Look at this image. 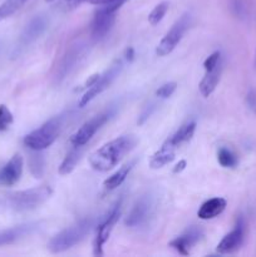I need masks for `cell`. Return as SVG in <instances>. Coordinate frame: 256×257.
I'll return each instance as SVG.
<instances>
[{
  "mask_svg": "<svg viewBox=\"0 0 256 257\" xmlns=\"http://www.w3.org/2000/svg\"><path fill=\"white\" fill-rule=\"evenodd\" d=\"M153 212H155V200H153L152 195L150 193L143 195L128 213L127 218H125V226L131 228L143 227L150 222Z\"/></svg>",
  "mask_w": 256,
  "mask_h": 257,
  "instance_id": "cell-9",
  "label": "cell"
},
{
  "mask_svg": "<svg viewBox=\"0 0 256 257\" xmlns=\"http://www.w3.org/2000/svg\"><path fill=\"white\" fill-rule=\"evenodd\" d=\"M40 152H42V151H35V153L30 156V160H29L30 172L33 173V176H34L35 178L42 177L45 170L44 156H43Z\"/></svg>",
  "mask_w": 256,
  "mask_h": 257,
  "instance_id": "cell-23",
  "label": "cell"
},
{
  "mask_svg": "<svg viewBox=\"0 0 256 257\" xmlns=\"http://www.w3.org/2000/svg\"><path fill=\"white\" fill-rule=\"evenodd\" d=\"M221 74H222V62L217 65V67L213 68L212 70H208L206 72L205 77L202 78L201 80L200 85V93L203 95L205 98L210 97L213 92H215L216 87H217L218 82H220Z\"/></svg>",
  "mask_w": 256,
  "mask_h": 257,
  "instance_id": "cell-19",
  "label": "cell"
},
{
  "mask_svg": "<svg viewBox=\"0 0 256 257\" xmlns=\"http://www.w3.org/2000/svg\"><path fill=\"white\" fill-rule=\"evenodd\" d=\"M246 103H247L250 109H252L253 112H256V94L253 90H251V92L247 94V97H246Z\"/></svg>",
  "mask_w": 256,
  "mask_h": 257,
  "instance_id": "cell-31",
  "label": "cell"
},
{
  "mask_svg": "<svg viewBox=\"0 0 256 257\" xmlns=\"http://www.w3.org/2000/svg\"><path fill=\"white\" fill-rule=\"evenodd\" d=\"M136 162H137V161L133 160V161H131V162L123 165L122 167L117 171V172L113 173L110 177H108L107 180L103 182V187H104L107 191H113V190H115L117 187H119V186L124 182L125 178L128 177V175H130L131 171L133 170V167L136 166Z\"/></svg>",
  "mask_w": 256,
  "mask_h": 257,
  "instance_id": "cell-20",
  "label": "cell"
},
{
  "mask_svg": "<svg viewBox=\"0 0 256 257\" xmlns=\"http://www.w3.org/2000/svg\"><path fill=\"white\" fill-rule=\"evenodd\" d=\"M83 152H84V146H74L72 150L68 152L63 162L59 166V173L62 176H67L74 171L77 167L78 162H79L80 157H82Z\"/></svg>",
  "mask_w": 256,
  "mask_h": 257,
  "instance_id": "cell-21",
  "label": "cell"
},
{
  "mask_svg": "<svg viewBox=\"0 0 256 257\" xmlns=\"http://www.w3.org/2000/svg\"><path fill=\"white\" fill-rule=\"evenodd\" d=\"M185 168H186V161H185V160L180 161V162H178L177 165H176V167L173 168V173H180V172H182V171L185 170Z\"/></svg>",
  "mask_w": 256,
  "mask_h": 257,
  "instance_id": "cell-33",
  "label": "cell"
},
{
  "mask_svg": "<svg viewBox=\"0 0 256 257\" xmlns=\"http://www.w3.org/2000/svg\"><path fill=\"white\" fill-rule=\"evenodd\" d=\"M13 120H14V118H13L9 108L4 104L0 105V131L8 130L13 123Z\"/></svg>",
  "mask_w": 256,
  "mask_h": 257,
  "instance_id": "cell-27",
  "label": "cell"
},
{
  "mask_svg": "<svg viewBox=\"0 0 256 257\" xmlns=\"http://www.w3.org/2000/svg\"><path fill=\"white\" fill-rule=\"evenodd\" d=\"M243 237H245V225H243V221L240 218L235 227H233V230H231L220 241L216 250L221 255H228V253L236 252L242 245Z\"/></svg>",
  "mask_w": 256,
  "mask_h": 257,
  "instance_id": "cell-14",
  "label": "cell"
},
{
  "mask_svg": "<svg viewBox=\"0 0 256 257\" xmlns=\"http://www.w3.org/2000/svg\"><path fill=\"white\" fill-rule=\"evenodd\" d=\"M177 146H175L172 143V141L168 138L158 151H156L152 155L150 160V167L152 170H160V168L165 167L166 165L172 162L175 160L176 151H177Z\"/></svg>",
  "mask_w": 256,
  "mask_h": 257,
  "instance_id": "cell-16",
  "label": "cell"
},
{
  "mask_svg": "<svg viewBox=\"0 0 256 257\" xmlns=\"http://www.w3.org/2000/svg\"><path fill=\"white\" fill-rule=\"evenodd\" d=\"M37 223H27V225H20L17 227L9 228V230L2 231L0 232V246L14 243L15 241L30 235L33 231L37 230Z\"/></svg>",
  "mask_w": 256,
  "mask_h": 257,
  "instance_id": "cell-17",
  "label": "cell"
},
{
  "mask_svg": "<svg viewBox=\"0 0 256 257\" xmlns=\"http://www.w3.org/2000/svg\"><path fill=\"white\" fill-rule=\"evenodd\" d=\"M125 63H130V62H128L127 58H125L124 55H123V57H120L119 59L114 60V62L110 64V67L108 68V69L105 70L103 74L99 75V78L97 79V82H95L92 87L88 88L87 92L83 94V97L80 98V100H79V107L80 108L85 107L88 103L92 102V100L94 99L95 97H98L100 93H103L105 89H108V88L112 85V83L114 82L118 77H119V74L122 73L123 68H124Z\"/></svg>",
  "mask_w": 256,
  "mask_h": 257,
  "instance_id": "cell-5",
  "label": "cell"
},
{
  "mask_svg": "<svg viewBox=\"0 0 256 257\" xmlns=\"http://www.w3.org/2000/svg\"><path fill=\"white\" fill-rule=\"evenodd\" d=\"M52 188L49 186H39L5 196L4 205L15 212H28L42 206L45 201L49 200Z\"/></svg>",
  "mask_w": 256,
  "mask_h": 257,
  "instance_id": "cell-3",
  "label": "cell"
},
{
  "mask_svg": "<svg viewBox=\"0 0 256 257\" xmlns=\"http://www.w3.org/2000/svg\"><path fill=\"white\" fill-rule=\"evenodd\" d=\"M120 207H122V200L117 201V202L112 206V208L108 211L107 215L103 217V220L100 221V223L98 225L97 232H95L94 243H93V253H94L95 256L103 255V247H104L105 242H107L108 238H109L115 223L119 220Z\"/></svg>",
  "mask_w": 256,
  "mask_h": 257,
  "instance_id": "cell-7",
  "label": "cell"
},
{
  "mask_svg": "<svg viewBox=\"0 0 256 257\" xmlns=\"http://www.w3.org/2000/svg\"><path fill=\"white\" fill-rule=\"evenodd\" d=\"M48 28V19L44 15H37V17L33 18L29 23L27 24V27L24 28V30L20 34L19 40H18V47L17 52H22L25 48L29 47L30 44L35 42V40L39 39L44 32Z\"/></svg>",
  "mask_w": 256,
  "mask_h": 257,
  "instance_id": "cell-10",
  "label": "cell"
},
{
  "mask_svg": "<svg viewBox=\"0 0 256 257\" xmlns=\"http://www.w3.org/2000/svg\"><path fill=\"white\" fill-rule=\"evenodd\" d=\"M137 140L133 136H120L98 148L89 157L93 170L107 172L118 165L135 148Z\"/></svg>",
  "mask_w": 256,
  "mask_h": 257,
  "instance_id": "cell-1",
  "label": "cell"
},
{
  "mask_svg": "<svg viewBox=\"0 0 256 257\" xmlns=\"http://www.w3.org/2000/svg\"><path fill=\"white\" fill-rule=\"evenodd\" d=\"M176 88H177V83L176 82H168L166 84L161 85L157 90H156V97L161 98V99H166L170 98L171 95L175 93Z\"/></svg>",
  "mask_w": 256,
  "mask_h": 257,
  "instance_id": "cell-28",
  "label": "cell"
},
{
  "mask_svg": "<svg viewBox=\"0 0 256 257\" xmlns=\"http://www.w3.org/2000/svg\"><path fill=\"white\" fill-rule=\"evenodd\" d=\"M27 2L28 0H5L0 5V22L15 14Z\"/></svg>",
  "mask_w": 256,
  "mask_h": 257,
  "instance_id": "cell-24",
  "label": "cell"
},
{
  "mask_svg": "<svg viewBox=\"0 0 256 257\" xmlns=\"http://www.w3.org/2000/svg\"><path fill=\"white\" fill-rule=\"evenodd\" d=\"M195 131H196V122L190 120V122L181 125V127L178 128L177 132H176L175 135L171 136L170 140L172 141L173 145L177 146V147L180 148L181 146L187 143L188 141H191V138H192L193 135H195Z\"/></svg>",
  "mask_w": 256,
  "mask_h": 257,
  "instance_id": "cell-22",
  "label": "cell"
},
{
  "mask_svg": "<svg viewBox=\"0 0 256 257\" xmlns=\"http://www.w3.org/2000/svg\"><path fill=\"white\" fill-rule=\"evenodd\" d=\"M168 8H170V3L168 2H162L153 8V10L148 15V22H150L152 27H156V25H158L162 22L166 13L168 12Z\"/></svg>",
  "mask_w": 256,
  "mask_h": 257,
  "instance_id": "cell-26",
  "label": "cell"
},
{
  "mask_svg": "<svg viewBox=\"0 0 256 257\" xmlns=\"http://www.w3.org/2000/svg\"><path fill=\"white\" fill-rule=\"evenodd\" d=\"M203 235H205V232H203V230L200 226H191L182 235L173 238L170 242V246L172 248H175L180 255L187 256L190 253L191 248L202 240Z\"/></svg>",
  "mask_w": 256,
  "mask_h": 257,
  "instance_id": "cell-12",
  "label": "cell"
},
{
  "mask_svg": "<svg viewBox=\"0 0 256 257\" xmlns=\"http://www.w3.org/2000/svg\"><path fill=\"white\" fill-rule=\"evenodd\" d=\"M64 115L60 114L50 118L48 122L40 125L24 137V145L32 151H44L55 142L62 131Z\"/></svg>",
  "mask_w": 256,
  "mask_h": 257,
  "instance_id": "cell-4",
  "label": "cell"
},
{
  "mask_svg": "<svg viewBox=\"0 0 256 257\" xmlns=\"http://www.w3.org/2000/svg\"><path fill=\"white\" fill-rule=\"evenodd\" d=\"M156 108H157V104H156V103H153V102L148 103V104L143 108L142 112H141L140 117H138V125H142L143 123H145L146 120H147L148 118L152 115V113L155 112Z\"/></svg>",
  "mask_w": 256,
  "mask_h": 257,
  "instance_id": "cell-30",
  "label": "cell"
},
{
  "mask_svg": "<svg viewBox=\"0 0 256 257\" xmlns=\"http://www.w3.org/2000/svg\"><path fill=\"white\" fill-rule=\"evenodd\" d=\"M221 62H222L221 52H213L210 57L206 58V60L203 62V68H205L206 72H208V70H212L213 68L217 67Z\"/></svg>",
  "mask_w": 256,
  "mask_h": 257,
  "instance_id": "cell-29",
  "label": "cell"
},
{
  "mask_svg": "<svg viewBox=\"0 0 256 257\" xmlns=\"http://www.w3.org/2000/svg\"><path fill=\"white\" fill-rule=\"evenodd\" d=\"M114 2H127V0H85V3H89V4L94 5H104Z\"/></svg>",
  "mask_w": 256,
  "mask_h": 257,
  "instance_id": "cell-32",
  "label": "cell"
},
{
  "mask_svg": "<svg viewBox=\"0 0 256 257\" xmlns=\"http://www.w3.org/2000/svg\"><path fill=\"white\" fill-rule=\"evenodd\" d=\"M94 225L95 218L93 217H85L77 221L72 226L67 227L65 230L60 231L54 237L50 238L49 243H48V250L53 253L63 252V251L69 250L73 246L82 242L89 235L90 231L94 228Z\"/></svg>",
  "mask_w": 256,
  "mask_h": 257,
  "instance_id": "cell-2",
  "label": "cell"
},
{
  "mask_svg": "<svg viewBox=\"0 0 256 257\" xmlns=\"http://www.w3.org/2000/svg\"><path fill=\"white\" fill-rule=\"evenodd\" d=\"M226 205H227V202H226L225 198H211V200L202 203V206H201L200 210H198L197 216L201 220H212V218L217 217L218 215H221V213L225 211Z\"/></svg>",
  "mask_w": 256,
  "mask_h": 257,
  "instance_id": "cell-18",
  "label": "cell"
},
{
  "mask_svg": "<svg viewBox=\"0 0 256 257\" xmlns=\"http://www.w3.org/2000/svg\"><path fill=\"white\" fill-rule=\"evenodd\" d=\"M45 2H47V3H52V2H54V0H45Z\"/></svg>",
  "mask_w": 256,
  "mask_h": 257,
  "instance_id": "cell-34",
  "label": "cell"
},
{
  "mask_svg": "<svg viewBox=\"0 0 256 257\" xmlns=\"http://www.w3.org/2000/svg\"><path fill=\"white\" fill-rule=\"evenodd\" d=\"M110 113L109 112H103L99 114L94 115V117L90 118L89 120L84 123L74 135L70 138V142L73 146H85L90 140L93 138V136L97 133V131H99V128L104 124L105 122L109 118Z\"/></svg>",
  "mask_w": 256,
  "mask_h": 257,
  "instance_id": "cell-11",
  "label": "cell"
},
{
  "mask_svg": "<svg viewBox=\"0 0 256 257\" xmlns=\"http://www.w3.org/2000/svg\"><path fill=\"white\" fill-rule=\"evenodd\" d=\"M217 161L222 167L225 168H235L237 166L238 160L235 153L230 151L228 148H220L217 153Z\"/></svg>",
  "mask_w": 256,
  "mask_h": 257,
  "instance_id": "cell-25",
  "label": "cell"
},
{
  "mask_svg": "<svg viewBox=\"0 0 256 257\" xmlns=\"http://www.w3.org/2000/svg\"><path fill=\"white\" fill-rule=\"evenodd\" d=\"M191 25V15L188 13L183 14L175 24L172 25L167 34L162 38L160 43H158L157 48H156V54L158 57H166L170 53L175 50V48L180 44L182 40L183 35L187 32V29Z\"/></svg>",
  "mask_w": 256,
  "mask_h": 257,
  "instance_id": "cell-8",
  "label": "cell"
},
{
  "mask_svg": "<svg viewBox=\"0 0 256 257\" xmlns=\"http://www.w3.org/2000/svg\"><path fill=\"white\" fill-rule=\"evenodd\" d=\"M124 3L125 2L109 3V4L100 5L99 9H97L93 17L92 24H90V37L93 40L98 42L107 37L115 22L117 12Z\"/></svg>",
  "mask_w": 256,
  "mask_h": 257,
  "instance_id": "cell-6",
  "label": "cell"
},
{
  "mask_svg": "<svg viewBox=\"0 0 256 257\" xmlns=\"http://www.w3.org/2000/svg\"><path fill=\"white\" fill-rule=\"evenodd\" d=\"M23 173V157L17 153L0 168V186L10 187L20 180Z\"/></svg>",
  "mask_w": 256,
  "mask_h": 257,
  "instance_id": "cell-15",
  "label": "cell"
},
{
  "mask_svg": "<svg viewBox=\"0 0 256 257\" xmlns=\"http://www.w3.org/2000/svg\"><path fill=\"white\" fill-rule=\"evenodd\" d=\"M85 53V45L82 43H75V44L70 45L69 49H67L64 57H63L62 62H60L59 67L57 69V74H55V79L59 80L64 79L70 72L75 68V65L79 63L80 58L84 55Z\"/></svg>",
  "mask_w": 256,
  "mask_h": 257,
  "instance_id": "cell-13",
  "label": "cell"
}]
</instances>
